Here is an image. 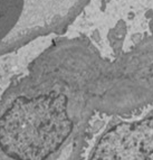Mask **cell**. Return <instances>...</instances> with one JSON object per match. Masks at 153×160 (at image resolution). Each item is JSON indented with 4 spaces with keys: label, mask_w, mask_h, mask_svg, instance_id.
<instances>
[{
    "label": "cell",
    "mask_w": 153,
    "mask_h": 160,
    "mask_svg": "<svg viewBox=\"0 0 153 160\" xmlns=\"http://www.w3.org/2000/svg\"><path fill=\"white\" fill-rule=\"evenodd\" d=\"M92 160H153V118L112 129Z\"/></svg>",
    "instance_id": "1"
},
{
    "label": "cell",
    "mask_w": 153,
    "mask_h": 160,
    "mask_svg": "<svg viewBox=\"0 0 153 160\" xmlns=\"http://www.w3.org/2000/svg\"><path fill=\"white\" fill-rule=\"evenodd\" d=\"M36 0H0V45L36 24Z\"/></svg>",
    "instance_id": "2"
}]
</instances>
